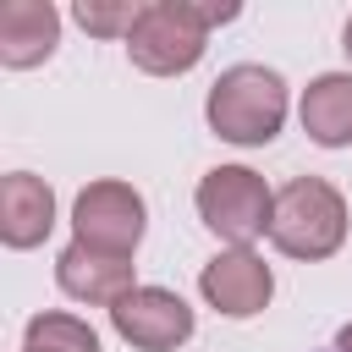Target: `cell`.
Listing matches in <instances>:
<instances>
[{
    "label": "cell",
    "mask_w": 352,
    "mask_h": 352,
    "mask_svg": "<svg viewBox=\"0 0 352 352\" xmlns=\"http://www.w3.org/2000/svg\"><path fill=\"white\" fill-rule=\"evenodd\" d=\"M236 6H187V0H148L138 11V28L126 33V55L148 77H182L204 60L209 28L231 22Z\"/></svg>",
    "instance_id": "6da1fadb"
},
{
    "label": "cell",
    "mask_w": 352,
    "mask_h": 352,
    "mask_svg": "<svg viewBox=\"0 0 352 352\" xmlns=\"http://www.w3.org/2000/svg\"><path fill=\"white\" fill-rule=\"evenodd\" d=\"M286 104L292 99H286L280 72L242 60V66H226L214 77V88L204 99V116H209L214 138H226L236 148H258V143H270L286 126Z\"/></svg>",
    "instance_id": "7a4b0ae2"
},
{
    "label": "cell",
    "mask_w": 352,
    "mask_h": 352,
    "mask_svg": "<svg viewBox=\"0 0 352 352\" xmlns=\"http://www.w3.org/2000/svg\"><path fill=\"white\" fill-rule=\"evenodd\" d=\"M270 242L286 258H302V264H319V258L341 253V242H346V198H341V187H330L324 176L286 182L275 192Z\"/></svg>",
    "instance_id": "3957f363"
},
{
    "label": "cell",
    "mask_w": 352,
    "mask_h": 352,
    "mask_svg": "<svg viewBox=\"0 0 352 352\" xmlns=\"http://www.w3.org/2000/svg\"><path fill=\"white\" fill-rule=\"evenodd\" d=\"M198 220H204L220 242L253 248L258 236H270L275 192H270L264 176L248 170V165H214V170L198 182Z\"/></svg>",
    "instance_id": "277c9868"
},
{
    "label": "cell",
    "mask_w": 352,
    "mask_h": 352,
    "mask_svg": "<svg viewBox=\"0 0 352 352\" xmlns=\"http://www.w3.org/2000/svg\"><path fill=\"white\" fill-rule=\"evenodd\" d=\"M143 226H148L143 192L132 182H116V176L88 182L72 204V242L110 253V258H132L138 242H143Z\"/></svg>",
    "instance_id": "5b68a950"
},
{
    "label": "cell",
    "mask_w": 352,
    "mask_h": 352,
    "mask_svg": "<svg viewBox=\"0 0 352 352\" xmlns=\"http://www.w3.org/2000/svg\"><path fill=\"white\" fill-rule=\"evenodd\" d=\"M198 292H204V302H209L214 314H226V319H253V314L270 308L275 275H270V264H264L253 248H226V253H214V258L198 270Z\"/></svg>",
    "instance_id": "8992f818"
},
{
    "label": "cell",
    "mask_w": 352,
    "mask_h": 352,
    "mask_svg": "<svg viewBox=\"0 0 352 352\" xmlns=\"http://www.w3.org/2000/svg\"><path fill=\"white\" fill-rule=\"evenodd\" d=\"M110 324L138 352H176L192 336V308L165 286H138L110 308Z\"/></svg>",
    "instance_id": "52a82bcc"
},
{
    "label": "cell",
    "mask_w": 352,
    "mask_h": 352,
    "mask_svg": "<svg viewBox=\"0 0 352 352\" xmlns=\"http://www.w3.org/2000/svg\"><path fill=\"white\" fill-rule=\"evenodd\" d=\"M55 280L72 302H88V308H116L126 292H138V264L132 258H110V253H94L82 242H66L60 258H55Z\"/></svg>",
    "instance_id": "ba28073f"
},
{
    "label": "cell",
    "mask_w": 352,
    "mask_h": 352,
    "mask_svg": "<svg viewBox=\"0 0 352 352\" xmlns=\"http://www.w3.org/2000/svg\"><path fill=\"white\" fill-rule=\"evenodd\" d=\"M60 44V11L50 0H6L0 6V66L28 72L50 60Z\"/></svg>",
    "instance_id": "9c48e42d"
},
{
    "label": "cell",
    "mask_w": 352,
    "mask_h": 352,
    "mask_svg": "<svg viewBox=\"0 0 352 352\" xmlns=\"http://www.w3.org/2000/svg\"><path fill=\"white\" fill-rule=\"evenodd\" d=\"M50 226H55V192H50V182H38L33 170H11L0 182V242L16 248V253H28V248H38L50 236Z\"/></svg>",
    "instance_id": "30bf717a"
},
{
    "label": "cell",
    "mask_w": 352,
    "mask_h": 352,
    "mask_svg": "<svg viewBox=\"0 0 352 352\" xmlns=\"http://www.w3.org/2000/svg\"><path fill=\"white\" fill-rule=\"evenodd\" d=\"M302 132L319 148H346L352 143V72H324L302 88Z\"/></svg>",
    "instance_id": "8fae6325"
},
{
    "label": "cell",
    "mask_w": 352,
    "mask_h": 352,
    "mask_svg": "<svg viewBox=\"0 0 352 352\" xmlns=\"http://www.w3.org/2000/svg\"><path fill=\"white\" fill-rule=\"evenodd\" d=\"M22 352H99V336L77 314H33L22 330Z\"/></svg>",
    "instance_id": "7c38bea8"
},
{
    "label": "cell",
    "mask_w": 352,
    "mask_h": 352,
    "mask_svg": "<svg viewBox=\"0 0 352 352\" xmlns=\"http://www.w3.org/2000/svg\"><path fill=\"white\" fill-rule=\"evenodd\" d=\"M138 11H143V6H132V0H77V6H72L77 28L94 33V38H126V33L138 28Z\"/></svg>",
    "instance_id": "4fadbf2b"
},
{
    "label": "cell",
    "mask_w": 352,
    "mask_h": 352,
    "mask_svg": "<svg viewBox=\"0 0 352 352\" xmlns=\"http://www.w3.org/2000/svg\"><path fill=\"white\" fill-rule=\"evenodd\" d=\"M330 346H336V352H352V324H341V330H336V341H330Z\"/></svg>",
    "instance_id": "5bb4252c"
},
{
    "label": "cell",
    "mask_w": 352,
    "mask_h": 352,
    "mask_svg": "<svg viewBox=\"0 0 352 352\" xmlns=\"http://www.w3.org/2000/svg\"><path fill=\"white\" fill-rule=\"evenodd\" d=\"M341 50L352 55V16H346V28H341Z\"/></svg>",
    "instance_id": "9a60e30c"
}]
</instances>
